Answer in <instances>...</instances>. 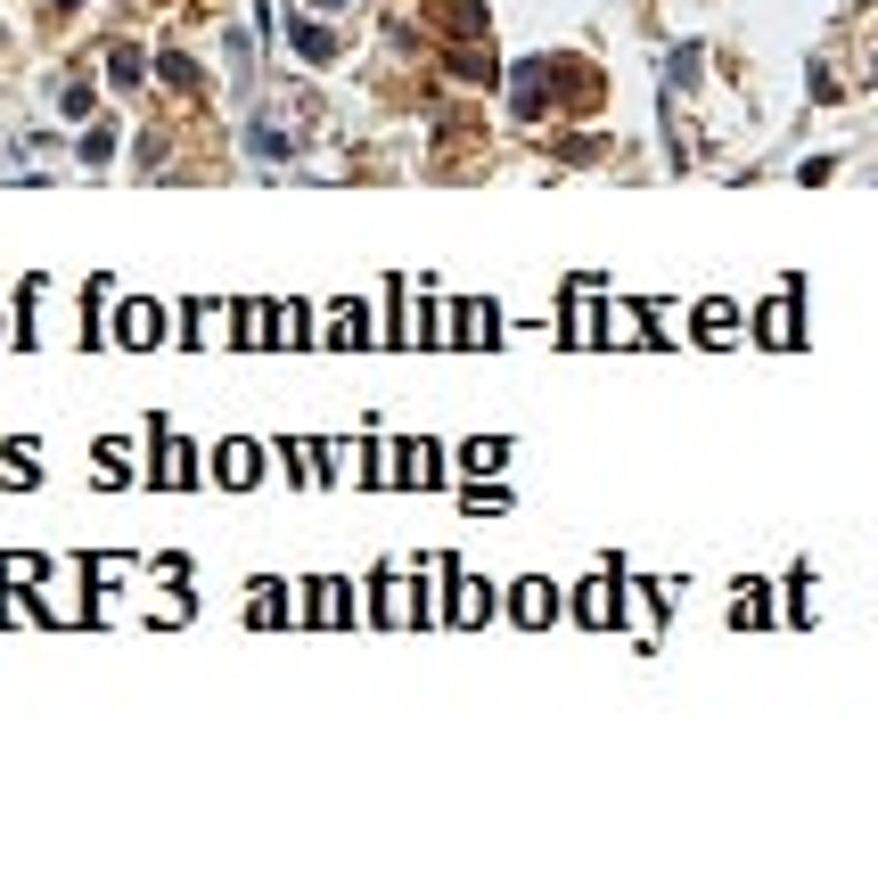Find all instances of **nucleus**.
<instances>
[{
  "instance_id": "18",
  "label": "nucleus",
  "mask_w": 878,
  "mask_h": 894,
  "mask_svg": "<svg viewBox=\"0 0 878 894\" xmlns=\"http://www.w3.org/2000/svg\"><path fill=\"white\" fill-rule=\"evenodd\" d=\"M771 616V599L756 591V583H739V608H730V623H764Z\"/></svg>"
},
{
  "instance_id": "12",
  "label": "nucleus",
  "mask_w": 878,
  "mask_h": 894,
  "mask_svg": "<svg viewBox=\"0 0 878 894\" xmlns=\"http://www.w3.org/2000/svg\"><path fill=\"white\" fill-rule=\"evenodd\" d=\"M214 328H222V312H214V304H190V312H181V337H190V345H205Z\"/></svg>"
},
{
  "instance_id": "1",
  "label": "nucleus",
  "mask_w": 878,
  "mask_h": 894,
  "mask_svg": "<svg viewBox=\"0 0 878 894\" xmlns=\"http://www.w3.org/2000/svg\"><path fill=\"white\" fill-rule=\"evenodd\" d=\"M321 345H345V353H353V345H370V312L353 304V296H337V304L321 312Z\"/></svg>"
},
{
  "instance_id": "5",
  "label": "nucleus",
  "mask_w": 878,
  "mask_h": 894,
  "mask_svg": "<svg viewBox=\"0 0 878 894\" xmlns=\"http://www.w3.org/2000/svg\"><path fill=\"white\" fill-rule=\"evenodd\" d=\"M452 337H460V345H493V337H501V312H493V304H476V296H468V304H452Z\"/></svg>"
},
{
  "instance_id": "2",
  "label": "nucleus",
  "mask_w": 878,
  "mask_h": 894,
  "mask_svg": "<svg viewBox=\"0 0 878 894\" xmlns=\"http://www.w3.org/2000/svg\"><path fill=\"white\" fill-rule=\"evenodd\" d=\"M386 468H394L386 485H444V451H435V444H403Z\"/></svg>"
},
{
  "instance_id": "25",
  "label": "nucleus",
  "mask_w": 878,
  "mask_h": 894,
  "mask_svg": "<svg viewBox=\"0 0 878 894\" xmlns=\"http://www.w3.org/2000/svg\"><path fill=\"white\" fill-rule=\"evenodd\" d=\"M255 623H280V583H255Z\"/></svg>"
},
{
  "instance_id": "19",
  "label": "nucleus",
  "mask_w": 878,
  "mask_h": 894,
  "mask_svg": "<svg viewBox=\"0 0 878 894\" xmlns=\"http://www.w3.org/2000/svg\"><path fill=\"white\" fill-rule=\"evenodd\" d=\"M730 328H739V312H730V304H706L698 312V337H730Z\"/></svg>"
},
{
  "instance_id": "23",
  "label": "nucleus",
  "mask_w": 878,
  "mask_h": 894,
  "mask_svg": "<svg viewBox=\"0 0 878 894\" xmlns=\"http://www.w3.org/2000/svg\"><path fill=\"white\" fill-rule=\"evenodd\" d=\"M108 149H115V132H108V123H91V140H82V164H108Z\"/></svg>"
},
{
  "instance_id": "22",
  "label": "nucleus",
  "mask_w": 878,
  "mask_h": 894,
  "mask_svg": "<svg viewBox=\"0 0 878 894\" xmlns=\"http://www.w3.org/2000/svg\"><path fill=\"white\" fill-rule=\"evenodd\" d=\"M379 616H386V623H403V616H411V608H403V583H394V575L379 583Z\"/></svg>"
},
{
  "instance_id": "20",
  "label": "nucleus",
  "mask_w": 878,
  "mask_h": 894,
  "mask_svg": "<svg viewBox=\"0 0 878 894\" xmlns=\"http://www.w3.org/2000/svg\"><path fill=\"white\" fill-rule=\"evenodd\" d=\"M312 608H321V616H337V623L353 616V608H345V583H312Z\"/></svg>"
},
{
  "instance_id": "6",
  "label": "nucleus",
  "mask_w": 878,
  "mask_h": 894,
  "mask_svg": "<svg viewBox=\"0 0 878 894\" xmlns=\"http://www.w3.org/2000/svg\"><path fill=\"white\" fill-rule=\"evenodd\" d=\"M157 485H198V451L190 444H181V435H164V444H157Z\"/></svg>"
},
{
  "instance_id": "7",
  "label": "nucleus",
  "mask_w": 878,
  "mask_h": 894,
  "mask_svg": "<svg viewBox=\"0 0 878 894\" xmlns=\"http://www.w3.org/2000/svg\"><path fill=\"white\" fill-rule=\"evenodd\" d=\"M509 616H517V623H551V616H558V591H551V583H517V591H509Z\"/></svg>"
},
{
  "instance_id": "14",
  "label": "nucleus",
  "mask_w": 878,
  "mask_h": 894,
  "mask_svg": "<svg viewBox=\"0 0 878 894\" xmlns=\"http://www.w3.org/2000/svg\"><path fill=\"white\" fill-rule=\"evenodd\" d=\"M608 599H616L608 583H583V599H575V616H583V623H608V616H616V608H608Z\"/></svg>"
},
{
  "instance_id": "4",
  "label": "nucleus",
  "mask_w": 878,
  "mask_h": 894,
  "mask_svg": "<svg viewBox=\"0 0 878 894\" xmlns=\"http://www.w3.org/2000/svg\"><path fill=\"white\" fill-rule=\"evenodd\" d=\"M164 337V304H123L115 312V345H157Z\"/></svg>"
},
{
  "instance_id": "11",
  "label": "nucleus",
  "mask_w": 878,
  "mask_h": 894,
  "mask_svg": "<svg viewBox=\"0 0 878 894\" xmlns=\"http://www.w3.org/2000/svg\"><path fill=\"white\" fill-rule=\"evenodd\" d=\"M435 9H444L452 33H485V9H476V0H435Z\"/></svg>"
},
{
  "instance_id": "9",
  "label": "nucleus",
  "mask_w": 878,
  "mask_h": 894,
  "mask_svg": "<svg viewBox=\"0 0 878 894\" xmlns=\"http://www.w3.org/2000/svg\"><path fill=\"white\" fill-rule=\"evenodd\" d=\"M108 74H115V91H140V74H149V58H140L132 41H115V50H108Z\"/></svg>"
},
{
  "instance_id": "15",
  "label": "nucleus",
  "mask_w": 878,
  "mask_h": 894,
  "mask_svg": "<svg viewBox=\"0 0 878 894\" xmlns=\"http://www.w3.org/2000/svg\"><path fill=\"white\" fill-rule=\"evenodd\" d=\"M239 345H271V304H246L239 312Z\"/></svg>"
},
{
  "instance_id": "13",
  "label": "nucleus",
  "mask_w": 878,
  "mask_h": 894,
  "mask_svg": "<svg viewBox=\"0 0 878 894\" xmlns=\"http://www.w3.org/2000/svg\"><path fill=\"white\" fill-rule=\"evenodd\" d=\"M287 41H296L304 58H337V33H321V26H287Z\"/></svg>"
},
{
  "instance_id": "24",
  "label": "nucleus",
  "mask_w": 878,
  "mask_h": 894,
  "mask_svg": "<svg viewBox=\"0 0 878 894\" xmlns=\"http://www.w3.org/2000/svg\"><path fill=\"white\" fill-rule=\"evenodd\" d=\"M452 74H468V82H493V58H476V50H460V58H452Z\"/></svg>"
},
{
  "instance_id": "21",
  "label": "nucleus",
  "mask_w": 878,
  "mask_h": 894,
  "mask_svg": "<svg viewBox=\"0 0 878 894\" xmlns=\"http://www.w3.org/2000/svg\"><path fill=\"white\" fill-rule=\"evenodd\" d=\"M468 509H476V517H501V509H509V492H501V485H476Z\"/></svg>"
},
{
  "instance_id": "16",
  "label": "nucleus",
  "mask_w": 878,
  "mask_h": 894,
  "mask_svg": "<svg viewBox=\"0 0 878 894\" xmlns=\"http://www.w3.org/2000/svg\"><path fill=\"white\" fill-rule=\"evenodd\" d=\"M157 74L173 82V91H198V67H190V58H181V50H164V58H157Z\"/></svg>"
},
{
  "instance_id": "26",
  "label": "nucleus",
  "mask_w": 878,
  "mask_h": 894,
  "mask_svg": "<svg viewBox=\"0 0 878 894\" xmlns=\"http://www.w3.org/2000/svg\"><path fill=\"white\" fill-rule=\"evenodd\" d=\"M321 9H337V0H321Z\"/></svg>"
},
{
  "instance_id": "3",
  "label": "nucleus",
  "mask_w": 878,
  "mask_h": 894,
  "mask_svg": "<svg viewBox=\"0 0 878 894\" xmlns=\"http://www.w3.org/2000/svg\"><path fill=\"white\" fill-rule=\"evenodd\" d=\"M214 468H222V485H230V492H246V485H263V476H255V468H263V451H255V444H246V435H230V444L214 451Z\"/></svg>"
},
{
  "instance_id": "17",
  "label": "nucleus",
  "mask_w": 878,
  "mask_h": 894,
  "mask_svg": "<svg viewBox=\"0 0 878 894\" xmlns=\"http://www.w3.org/2000/svg\"><path fill=\"white\" fill-rule=\"evenodd\" d=\"M460 460H468L476 476H485V468H501V460H509V444H501V435H485V444H468V451H460Z\"/></svg>"
},
{
  "instance_id": "8",
  "label": "nucleus",
  "mask_w": 878,
  "mask_h": 894,
  "mask_svg": "<svg viewBox=\"0 0 878 894\" xmlns=\"http://www.w3.org/2000/svg\"><path fill=\"white\" fill-rule=\"evenodd\" d=\"M452 623H485L493 616V591L485 583H452V608H444Z\"/></svg>"
},
{
  "instance_id": "10",
  "label": "nucleus",
  "mask_w": 878,
  "mask_h": 894,
  "mask_svg": "<svg viewBox=\"0 0 878 894\" xmlns=\"http://www.w3.org/2000/svg\"><path fill=\"white\" fill-rule=\"evenodd\" d=\"M764 337H771V345H797V287H788V296L764 312Z\"/></svg>"
}]
</instances>
